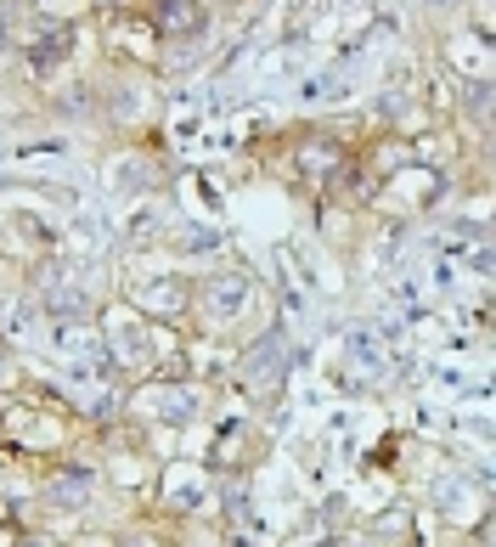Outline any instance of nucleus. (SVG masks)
Returning a JSON list of instances; mask_svg holds the SVG:
<instances>
[{"label":"nucleus","mask_w":496,"mask_h":547,"mask_svg":"<svg viewBox=\"0 0 496 547\" xmlns=\"http://www.w3.org/2000/svg\"><path fill=\"white\" fill-rule=\"evenodd\" d=\"M85 491H91V480H85V474H68V480H57V485H51V497H62L68 508H74V502L85 497Z\"/></svg>","instance_id":"nucleus-2"},{"label":"nucleus","mask_w":496,"mask_h":547,"mask_svg":"<svg viewBox=\"0 0 496 547\" xmlns=\"http://www.w3.org/2000/svg\"><path fill=\"white\" fill-rule=\"evenodd\" d=\"M434 6H440V0H434Z\"/></svg>","instance_id":"nucleus-3"},{"label":"nucleus","mask_w":496,"mask_h":547,"mask_svg":"<svg viewBox=\"0 0 496 547\" xmlns=\"http://www.w3.org/2000/svg\"><path fill=\"white\" fill-rule=\"evenodd\" d=\"M158 23H164L170 34H181V29H198V12H192V0H186V12H181V0H164Z\"/></svg>","instance_id":"nucleus-1"}]
</instances>
